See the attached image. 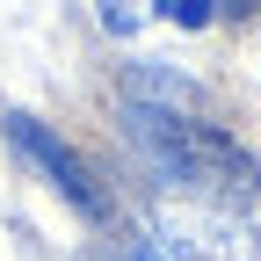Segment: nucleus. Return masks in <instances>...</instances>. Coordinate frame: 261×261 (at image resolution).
<instances>
[{
  "label": "nucleus",
  "instance_id": "f257e3e1",
  "mask_svg": "<svg viewBox=\"0 0 261 261\" xmlns=\"http://www.w3.org/2000/svg\"><path fill=\"white\" fill-rule=\"evenodd\" d=\"M123 138L138 145V160L152 167L160 189H174V203H247L261 189L254 152L232 145L218 123H196L181 109H145V102H123Z\"/></svg>",
  "mask_w": 261,
  "mask_h": 261
},
{
  "label": "nucleus",
  "instance_id": "f03ea898",
  "mask_svg": "<svg viewBox=\"0 0 261 261\" xmlns=\"http://www.w3.org/2000/svg\"><path fill=\"white\" fill-rule=\"evenodd\" d=\"M152 247L167 261H261V232L225 211V203H160L152 211Z\"/></svg>",
  "mask_w": 261,
  "mask_h": 261
},
{
  "label": "nucleus",
  "instance_id": "7ed1b4c3",
  "mask_svg": "<svg viewBox=\"0 0 261 261\" xmlns=\"http://www.w3.org/2000/svg\"><path fill=\"white\" fill-rule=\"evenodd\" d=\"M8 138H15V152L29 160V167H44V174H51V189H58V196H65V203H73L80 218H109V196H102V181L87 174V160L65 145L51 123H37L29 109H8Z\"/></svg>",
  "mask_w": 261,
  "mask_h": 261
},
{
  "label": "nucleus",
  "instance_id": "20e7f679",
  "mask_svg": "<svg viewBox=\"0 0 261 261\" xmlns=\"http://www.w3.org/2000/svg\"><path fill=\"white\" fill-rule=\"evenodd\" d=\"M130 102H145V109H181V116H196V80H181L174 65H160V58H145V65H130Z\"/></svg>",
  "mask_w": 261,
  "mask_h": 261
},
{
  "label": "nucleus",
  "instance_id": "39448f33",
  "mask_svg": "<svg viewBox=\"0 0 261 261\" xmlns=\"http://www.w3.org/2000/svg\"><path fill=\"white\" fill-rule=\"evenodd\" d=\"M94 15H102V29H116V37H138L160 15V0H94Z\"/></svg>",
  "mask_w": 261,
  "mask_h": 261
},
{
  "label": "nucleus",
  "instance_id": "423d86ee",
  "mask_svg": "<svg viewBox=\"0 0 261 261\" xmlns=\"http://www.w3.org/2000/svg\"><path fill=\"white\" fill-rule=\"evenodd\" d=\"M123 261H167V254H160L152 240H138V247H130V254H123Z\"/></svg>",
  "mask_w": 261,
  "mask_h": 261
},
{
  "label": "nucleus",
  "instance_id": "0eeeda50",
  "mask_svg": "<svg viewBox=\"0 0 261 261\" xmlns=\"http://www.w3.org/2000/svg\"><path fill=\"white\" fill-rule=\"evenodd\" d=\"M218 8H232V15H254V8H261V0H218Z\"/></svg>",
  "mask_w": 261,
  "mask_h": 261
}]
</instances>
